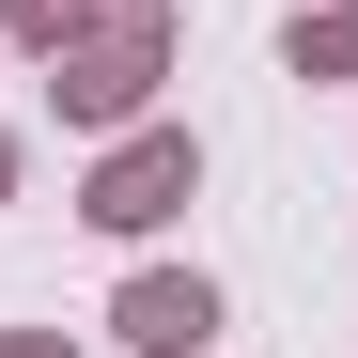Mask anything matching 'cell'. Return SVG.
Listing matches in <instances>:
<instances>
[{
    "label": "cell",
    "mask_w": 358,
    "mask_h": 358,
    "mask_svg": "<svg viewBox=\"0 0 358 358\" xmlns=\"http://www.w3.org/2000/svg\"><path fill=\"white\" fill-rule=\"evenodd\" d=\"M171 203H187V141H125V156L94 171V218H109V234H156Z\"/></svg>",
    "instance_id": "obj_1"
},
{
    "label": "cell",
    "mask_w": 358,
    "mask_h": 358,
    "mask_svg": "<svg viewBox=\"0 0 358 358\" xmlns=\"http://www.w3.org/2000/svg\"><path fill=\"white\" fill-rule=\"evenodd\" d=\"M141 78H156V31H109V47H78V63H63V109H78V125H125Z\"/></svg>",
    "instance_id": "obj_2"
},
{
    "label": "cell",
    "mask_w": 358,
    "mask_h": 358,
    "mask_svg": "<svg viewBox=\"0 0 358 358\" xmlns=\"http://www.w3.org/2000/svg\"><path fill=\"white\" fill-rule=\"evenodd\" d=\"M203 327H218V296H203V280H125V343H156V358H187Z\"/></svg>",
    "instance_id": "obj_3"
},
{
    "label": "cell",
    "mask_w": 358,
    "mask_h": 358,
    "mask_svg": "<svg viewBox=\"0 0 358 358\" xmlns=\"http://www.w3.org/2000/svg\"><path fill=\"white\" fill-rule=\"evenodd\" d=\"M358 63V16H312V31H296V78H343Z\"/></svg>",
    "instance_id": "obj_4"
},
{
    "label": "cell",
    "mask_w": 358,
    "mask_h": 358,
    "mask_svg": "<svg viewBox=\"0 0 358 358\" xmlns=\"http://www.w3.org/2000/svg\"><path fill=\"white\" fill-rule=\"evenodd\" d=\"M0 358H63V343H0Z\"/></svg>",
    "instance_id": "obj_5"
},
{
    "label": "cell",
    "mask_w": 358,
    "mask_h": 358,
    "mask_svg": "<svg viewBox=\"0 0 358 358\" xmlns=\"http://www.w3.org/2000/svg\"><path fill=\"white\" fill-rule=\"evenodd\" d=\"M0 187H16V141H0Z\"/></svg>",
    "instance_id": "obj_6"
}]
</instances>
